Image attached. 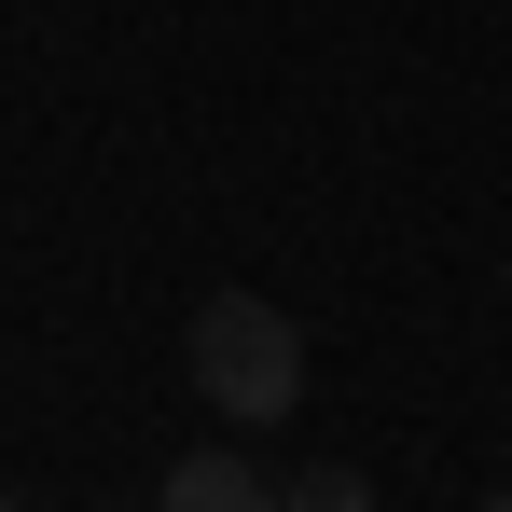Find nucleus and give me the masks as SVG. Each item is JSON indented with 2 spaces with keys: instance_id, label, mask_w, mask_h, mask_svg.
<instances>
[{
  "instance_id": "obj_3",
  "label": "nucleus",
  "mask_w": 512,
  "mask_h": 512,
  "mask_svg": "<svg viewBox=\"0 0 512 512\" xmlns=\"http://www.w3.org/2000/svg\"><path fill=\"white\" fill-rule=\"evenodd\" d=\"M277 512H374V485H360L346 457H305V471L277 485Z\"/></svg>"
},
{
  "instance_id": "obj_5",
  "label": "nucleus",
  "mask_w": 512,
  "mask_h": 512,
  "mask_svg": "<svg viewBox=\"0 0 512 512\" xmlns=\"http://www.w3.org/2000/svg\"><path fill=\"white\" fill-rule=\"evenodd\" d=\"M485 512H512V485H499V499H485Z\"/></svg>"
},
{
  "instance_id": "obj_1",
  "label": "nucleus",
  "mask_w": 512,
  "mask_h": 512,
  "mask_svg": "<svg viewBox=\"0 0 512 512\" xmlns=\"http://www.w3.org/2000/svg\"><path fill=\"white\" fill-rule=\"evenodd\" d=\"M180 360H194V388H208V402H222L236 429H277L291 402H305V333H291L263 291H208Z\"/></svg>"
},
{
  "instance_id": "obj_2",
  "label": "nucleus",
  "mask_w": 512,
  "mask_h": 512,
  "mask_svg": "<svg viewBox=\"0 0 512 512\" xmlns=\"http://www.w3.org/2000/svg\"><path fill=\"white\" fill-rule=\"evenodd\" d=\"M153 512H277V485H263L236 443H194L167 485H153Z\"/></svg>"
},
{
  "instance_id": "obj_4",
  "label": "nucleus",
  "mask_w": 512,
  "mask_h": 512,
  "mask_svg": "<svg viewBox=\"0 0 512 512\" xmlns=\"http://www.w3.org/2000/svg\"><path fill=\"white\" fill-rule=\"evenodd\" d=\"M0 512H28V499H14V485H0Z\"/></svg>"
}]
</instances>
